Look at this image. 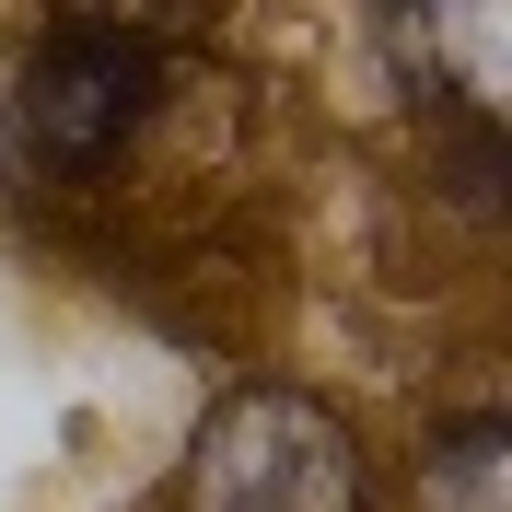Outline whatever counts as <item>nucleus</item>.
<instances>
[{
  "label": "nucleus",
  "mask_w": 512,
  "mask_h": 512,
  "mask_svg": "<svg viewBox=\"0 0 512 512\" xmlns=\"http://www.w3.org/2000/svg\"><path fill=\"white\" fill-rule=\"evenodd\" d=\"M489 489H501V431L478 419V431H454V443H443V501H454V512H489Z\"/></svg>",
  "instance_id": "3"
},
{
  "label": "nucleus",
  "mask_w": 512,
  "mask_h": 512,
  "mask_svg": "<svg viewBox=\"0 0 512 512\" xmlns=\"http://www.w3.org/2000/svg\"><path fill=\"white\" fill-rule=\"evenodd\" d=\"M140 117H152V47L117 24H59L24 47L12 94H0V163L24 187H70V175L117 163Z\"/></svg>",
  "instance_id": "1"
},
{
  "label": "nucleus",
  "mask_w": 512,
  "mask_h": 512,
  "mask_svg": "<svg viewBox=\"0 0 512 512\" xmlns=\"http://www.w3.org/2000/svg\"><path fill=\"white\" fill-rule=\"evenodd\" d=\"M198 512H361V454L350 419L315 396H233L198 431Z\"/></svg>",
  "instance_id": "2"
}]
</instances>
